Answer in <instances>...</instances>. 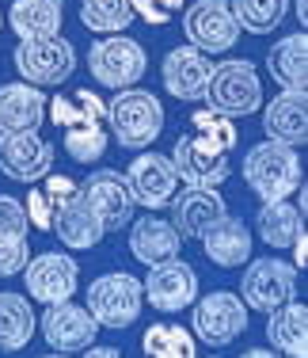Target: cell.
Segmentation results:
<instances>
[{
	"instance_id": "cell-12",
	"label": "cell",
	"mask_w": 308,
	"mask_h": 358,
	"mask_svg": "<svg viewBox=\"0 0 308 358\" xmlns=\"http://www.w3.org/2000/svg\"><path fill=\"white\" fill-rule=\"evenodd\" d=\"M141 294L156 313H183V309H191L194 297H198V275H194L191 263H183L175 255V259H168V263L149 267V278L141 282Z\"/></svg>"
},
{
	"instance_id": "cell-9",
	"label": "cell",
	"mask_w": 308,
	"mask_h": 358,
	"mask_svg": "<svg viewBox=\"0 0 308 358\" xmlns=\"http://www.w3.org/2000/svg\"><path fill=\"white\" fill-rule=\"evenodd\" d=\"M186 42L202 54H228L240 38V23L233 20L228 0H198L183 12Z\"/></svg>"
},
{
	"instance_id": "cell-8",
	"label": "cell",
	"mask_w": 308,
	"mask_h": 358,
	"mask_svg": "<svg viewBox=\"0 0 308 358\" xmlns=\"http://www.w3.org/2000/svg\"><path fill=\"white\" fill-rule=\"evenodd\" d=\"M297 294V267L286 259H251L240 278V301L255 313H274L278 305L293 301Z\"/></svg>"
},
{
	"instance_id": "cell-26",
	"label": "cell",
	"mask_w": 308,
	"mask_h": 358,
	"mask_svg": "<svg viewBox=\"0 0 308 358\" xmlns=\"http://www.w3.org/2000/svg\"><path fill=\"white\" fill-rule=\"evenodd\" d=\"M267 69L286 92H305L308 84V35H286L278 46L267 54Z\"/></svg>"
},
{
	"instance_id": "cell-37",
	"label": "cell",
	"mask_w": 308,
	"mask_h": 358,
	"mask_svg": "<svg viewBox=\"0 0 308 358\" xmlns=\"http://www.w3.org/2000/svg\"><path fill=\"white\" fill-rule=\"evenodd\" d=\"M23 210H27V221H31L34 229H42V233H50V229H54L57 206L50 202V194L42 191V187H31V191H27V202H23Z\"/></svg>"
},
{
	"instance_id": "cell-1",
	"label": "cell",
	"mask_w": 308,
	"mask_h": 358,
	"mask_svg": "<svg viewBox=\"0 0 308 358\" xmlns=\"http://www.w3.org/2000/svg\"><path fill=\"white\" fill-rule=\"evenodd\" d=\"M301 157H297L293 145H281V141H263V145H251L244 157V179L259 202H278V199H289V194L301 187Z\"/></svg>"
},
{
	"instance_id": "cell-17",
	"label": "cell",
	"mask_w": 308,
	"mask_h": 358,
	"mask_svg": "<svg viewBox=\"0 0 308 358\" xmlns=\"http://www.w3.org/2000/svg\"><path fill=\"white\" fill-rule=\"evenodd\" d=\"M126 183H130V194L137 206L145 210H160L175 199L179 176L171 168V157H160V152H141L130 168H126Z\"/></svg>"
},
{
	"instance_id": "cell-38",
	"label": "cell",
	"mask_w": 308,
	"mask_h": 358,
	"mask_svg": "<svg viewBox=\"0 0 308 358\" xmlns=\"http://www.w3.org/2000/svg\"><path fill=\"white\" fill-rule=\"evenodd\" d=\"M27 236H12V241H0V278H12L27 267Z\"/></svg>"
},
{
	"instance_id": "cell-14",
	"label": "cell",
	"mask_w": 308,
	"mask_h": 358,
	"mask_svg": "<svg viewBox=\"0 0 308 358\" xmlns=\"http://www.w3.org/2000/svg\"><path fill=\"white\" fill-rule=\"evenodd\" d=\"M23 278H27V294L42 305H57V301H68L80 286V267H76L73 255L65 252H42L27 259L23 267Z\"/></svg>"
},
{
	"instance_id": "cell-11",
	"label": "cell",
	"mask_w": 308,
	"mask_h": 358,
	"mask_svg": "<svg viewBox=\"0 0 308 358\" xmlns=\"http://www.w3.org/2000/svg\"><path fill=\"white\" fill-rule=\"evenodd\" d=\"M84 202L91 206V214L99 217L103 233H115V229H126L133 221V194L126 176H118L115 168H99V172L88 176V183H80Z\"/></svg>"
},
{
	"instance_id": "cell-6",
	"label": "cell",
	"mask_w": 308,
	"mask_h": 358,
	"mask_svg": "<svg viewBox=\"0 0 308 358\" xmlns=\"http://www.w3.org/2000/svg\"><path fill=\"white\" fill-rule=\"evenodd\" d=\"M191 328H194V339H202V343L228 347L247 331V305L240 301V294H228V289H213L205 297H194Z\"/></svg>"
},
{
	"instance_id": "cell-16",
	"label": "cell",
	"mask_w": 308,
	"mask_h": 358,
	"mask_svg": "<svg viewBox=\"0 0 308 358\" xmlns=\"http://www.w3.org/2000/svg\"><path fill=\"white\" fill-rule=\"evenodd\" d=\"M160 76H164V88L175 99H186V103H202L205 92H210V76L213 65L202 50H194L191 42L186 46H171L164 65H160Z\"/></svg>"
},
{
	"instance_id": "cell-36",
	"label": "cell",
	"mask_w": 308,
	"mask_h": 358,
	"mask_svg": "<svg viewBox=\"0 0 308 358\" xmlns=\"http://www.w3.org/2000/svg\"><path fill=\"white\" fill-rule=\"evenodd\" d=\"M130 4H133V15H141L152 27H168L183 12V0H130Z\"/></svg>"
},
{
	"instance_id": "cell-33",
	"label": "cell",
	"mask_w": 308,
	"mask_h": 358,
	"mask_svg": "<svg viewBox=\"0 0 308 358\" xmlns=\"http://www.w3.org/2000/svg\"><path fill=\"white\" fill-rule=\"evenodd\" d=\"M65 134V152L76 160V164H96L103 152L110 149V134H107V122H96V126H73V130H61Z\"/></svg>"
},
{
	"instance_id": "cell-25",
	"label": "cell",
	"mask_w": 308,
	"mask_h": 358,
	"mask_svg": "<svg viewBox=\"0 0 308 358\" xmlns=\"http://www.w3.org/2000/svg\"><path fill=\"white\" fill-rule=\"evenodd\" d=\"M46 110H50V122L57 130H73V126H96V122H107V103L88 88H73V92H57L54 99H46Z\"/></svg>"
},
{
	"instance_id": "cell-34",
	"label": "cell",
	"mask_w": 308,
	"mask_h": 358,
	"mask_svg": "<svg viewBox=\"0 0 308 358\" xmlns=\"http://www.w3.org/2000/svg\"><path fill=\"white\" fill-rule=\"evenodd\" d=\"M191 130L198 134V138H205L210 145L225 149V152H233V145H236V138H240L233 115H225V110H217V107L194 110V115H191Z\"/></svg>"
},
{
	"instance_id": "cell-18",
	"label": "cell",
	"mask_w": 308,
	"mask_h": 358,
	"mask_svg": "<svg viewBox=\"0 0 308 358\" xmlns=\"http://www.w3.org/2000/svg\"><path fill=\"white\" fill-rule=\"evenodd\" d=\"M168 206H171V225L179 229L183 241L186 236H202L221 214H228L225 199L217 194V187H186V191L179 194V199H171Z\"/></svg>"
},
{
	"instance_id": "cell-23",
	"label": "cell",
	"mask_w": 308,
	"mask_h": 358,
	"mask_svg": "<svg viewBox=\"0 0 308 358\" xmlns=\"http://www.w3.org/2000/svg\"><path fill=\"white\" fill-rule=\"evenodd\" d=\"M267 339L281 358H308V309L305 301H286L267 313Z\"/></svg>"
},
{
	"instance_id": "cell-4",
	"label": "cell",
	"mask_w": 308,
	"mask_h": 358,
	"mask_svg": "<svg viewBox=\"0 0 308 358\" xmlns=\"http://www.w3.org/2000/svg\"><path fill=\"white\" fill-rule=\"evenodd\" d=\"M141 278L126 275V271H110V275H99L96 282L88 286V305L84 309L96 317L99 328H130V324L141 317Z\"/></svg>"
},
{
	"instance_id": "cell-7",
	"label": "cell",
	"mask_w": 308,
	"mask_h": 358,
	"mask_svg": "<svg viewBox=\"0 0 308 358\" xmlns=\"http://www.w3.org/2000/svg\"><path fill=\"white\" fill-rule=\"evenodd\" d=\"M145 65H149V57H145L141 42H133L126 35L99 38L96 46L88 50V73L96 76V84L115 88V92L133 88V84L145 76Z\"/></svg>"
},
{
	"instance_id": "cell-20",
	"label": "cell",
	"mask_w": 308,
	"mask_h": 358,
	"mask_svg": "<svg viewBox=\"0 0 308 358\" xmlns=\"http://www.w3.org/2000/svg\"><path fill=\"white\" fill-rule=\"evenodd\" d=\"M179 248H183V236H179V229L164 217L145 214L141 221L130 225V252H133L137 263H145V267H156V263L175 259Z\"/></svg>"
},
{
	"instance_id": "cell-42",
	"label": "cell",
	"mask_w": 308,
	"mask_h": 358,
	"mask_svg": "<svg viewBox=\"0 0 308 358\" xmlns=\"http://www.w3.org/2000/svg\"><path fill=\"white\" fill-rule=\"evenodd\" d=\"M297 15H301V23H305V15H308V8H305V0H297Z\"/></svg>"
},
{
	"instance_id": "cell-39",
	"label": "cell",
	"mask_w": 308,
	"mask_h": 358,
	"mask_svg": "<svg viewBox=\"0 0 308 358\" xmlns=\"http://www.w3.org/2000/svg\"><path fill=\"white\" fill-rule=\"evenodd\" d=\"M289 248H293V267H297V271H305V263H308V241H305V229L293 236V244H289Z\"/></svg>"
},
{
	"instance_id": "cell-32",
	"label": "cell",
	"mask_w": 308,
	"mask_h": 358,
	"mask_svg": "<svg viewBox=\"0 0 308 358\" xmlns=\"http://www.w3.org/2000/svg\"><path fill=\"white\" fill-rule=\"evenodd\" d=\"M80 23L96 35H122L133 23L130 0H80Z\"/></svg>"
},
{
	"instance_id": "cell-29",
	"label": "cell",
	"mask_w": 308,
	"mask_h": 358,
	"mask_svg": "<svg viewBox=\"0 0 308 358\" xmlns=\"http://www.w3.org/2000/svg\"><path fill=\"white\" fill-rule=\"evenodd\" d=\"M34 328V309L23 294H0V351H23L31 343Z\"/></svg>"
},
{
	"instance_id": "cell-35",
	"label": "cell",
	"mask_w": 308,
	"mask_h": 358,
	"mask_svg": "<svg viewBox=\"0 0 308 358\" xmlns=\"http://www.w3.org/2000/svg\"><path fill=\"white\" fill-rule=\"evenodd\" d=\"M27 210L20 199L12 194H0V241H12V236H27Z\"/></svg>"
},
{
	"instance_id": "cell-3",
	"label": "cell",
	"mask_w": 308,
	"mask_h": 358,
	"mask_svg": "<svg viewBox=\"0 0 308 358\" xmlns=\"http://www.w3.org/2000/svg\"><path fill=\"white\" fill-rule=\"evenodd\" d=\"M12 65L34 88H57V84H65L76 73V50L61 35L20 38V46L12 50Z\"/></svg>"
},
{
	"instance_id": "cell-28",
	"label": "cell",
	"mask_w": 308,
	"mask_h": 358,
	"mask_svg": "<svg viewBox=\"0 0 308 358\" xmlns=\"http://www.w3.org/2000/svg\"><path fill=\"white\" fill-rule=\"evenodd\" d=\"M8 23L20 38H50L61 31V0H15Z\"/></svg>"
},
{
	"instance_id": "cell-31",
	"label": "cell",
	"mask_w": 308,
	"mask_h": 358,
	"mask_svg": "<svg viewBox=\"0 0 308 358\" xmlns=\"http://www.w3.org/2000/svg\"><path fill=\"white\" fill-rule=\"evenodd\" d=\"M228 8H233V20L240 23V31H247V35H270L286 20L289 0H228Z\"/></svg>"
},
{
	"instance_id": "cell-10",
	"label": "cell",
	"mask_w": 308,
	"mask_h": 358,
	"mask_svg": "<svg viewBox=\"0 0 308 358\" xmlns=\"http://www.w3.org/2000/svg\"><path fill=\"white\" fill-rule=\"evenodd\" d=\"M171 168L186 187H221L228 179V152L186 130L171 149Z\"/></svg>"
},
{
	"instance_id": "cell-19",
	"label": "cell",
	"mask_w": 308,
	"mask_h": 358,
	"mask_svg": "<svg viewBox=\"0 0 308 358\" xmlns=\"http://www.w3.org/2000/svg\"><path fill=\"white\" fill-rule=\"evenodd\" d=\"M263 130H267L270 141L281 145H305L308 141V96L305 92H286L274 96L267 110H263Z\"/></svg>"
},
{
	"instance_id": "cell-13",
	"label": "cell",
	"mask_w": 308,
	"mask_h": 358,
	"mask_svg": "<svg viewBox=\"0 0 308 358\" xmlns=\"http://www.w3.org/2000/svg\"><path fill=\"white\" fill-rule=\"evenodd\" d=\"M38 328H42V339H46L57 355L84 351V347H91L99 336L96 317H91L84 305H76L73 297H68V301H57V305H46Z\"/></svg>"
},
{
	"instance_id": "cell-24",
	"label": "cell",
	"mask_w": 308,
	"mask_h": 358,
	"mask_svg": "<svg viewBox=\"0 0 308 358\" xmlns=\"http://www.w3.org/2000/svg\"><path fill=\"white\" fill-rule=\"evenodd\" d=\"M50 233H57V241H61L65 248H73V252L96 248V244L103 241V225H99V217L91 214V206L84 202V194H76L73 202H65V206L57 210Z\"/></svg>"
},
{
	"instance_id": "cell-43",
	"label": "cell",
	"mask_w": 308,
	"mask_h": 358,
	"mask_svg": "<svg viewBox=\"0 0 308 358\" xmlns=\"http://www.w3.org/2000/svg\"><path fill=\"white\" fill-rule=\"evenodd\" d=\"M42 358H65V355H57V351H54V355H42Z\"/></svg>"
},
{
	"instance_id": "cell-41",
	"label": "cell",
	"mask_w": 308,
	"mask_h": 358,
	"mask_svg": "<svg viewBox=\"0 0 308 358\" xmlns=\"http://www.w3.org/2000/svg\"><path fill=\"white\" fill-rule=\"evenodd\" d=\"M240 358H281L278 351H270V347H251V351H244Z\"/></svg>"
},
{
	"instance_id": "cell-5",
	"label": "cell",
	"mask_w": 308,
	"mask_h": 358,
	"mask_svg": "<svg viewBox=\"0 0 308 358\" xmlns=\"http://www.w3.org/2000/svg\"><path fill=\"white\" fill-rule=\"evenodd\" d=\"M210 107L225 110V115H255L263 107V84H259V69L244 57H228V62L213 65L210 76V92H205Z\"/></svg>"
},
{
	"instance_id": "cell-40",
	"label": "cell",
	"mask_w": 308,
	"mask_h": 358,
	"mask_svg": "<svg viewBox=\"0 0 308 358\" xmlns=\"http://www.w3.org/2000/svg\"><path fill=\"white\" fill-rule=\"evenodd\" d=\"M84 358H122V355H118L115 347H96L91 343V347H84Z\"/></svg>"
},
{
	"instance_id": "cell-22",
	"label": "cell",
	"mask_w": 308,
	"mask_h": 358,
	"mask_svg": "<svg viewBox=\"0 0 308 358\" xmlns=\"http://www.w3.org/2000/svg\"><path fill=\"white\" fill-rule=\"evenodd\" d=\"M46 118V96L42 88L20 80V84H0V134H20L38 130Z\"/></svg>"
},
{
	"instance_id": "cell-21",
	"label": "cell",
	"mask_w": 308,
	"mask_h": 358,
	"mask_svg": "<svg viewBox=\"0 0 308 358\" xmlns=\"http://www.w3.org/2000/svg\"><path fill=\"white\" fill-rule=\"evenodd\" d=\"M198 241H202L205 259L217 263V267H225V271H233V267H240V263L251 259V233H247V225L240 217L221 214Z\"/></svg>"
},
{
	"instance_id": "cell-44",
	"label": "cell",
	"mask_w": 308,
	"mask_h": 358,
	"mask_svg": "<svg viewBox=\"0 0 308 358\" xmlns=\"http://www.w3.org/2000/svg\"><path fill=\"white\" fill-rule=\"evenodd\" d=\"M0 23H4V15H0Z\"/></svg>"
},
{
	"instance_id": "cell-30",
	"label": "cell",
	"mask_w": 308,
	"mask_h": 358,
	"mask_svg": "<svg viewBox=\"0 0 308 358\" xmlns=\"http://www.w3.org/2000/svg\"><path fill=\"white\" fill-rule=\"evenodd\" d=\"M141 351L145 358H198V339L183 324L160 320L149 324V331L141 336Z\"/></svg>"
},
{
	"instance_id": "cell-2",
	"label": "cell",
	"mask_w": 308,
	"mask_h": 358,
	"mask_svg": "<svg viewBox=\"0 0 308 358\" xmlns=\"http://www.w3.org/2000/svg\"><path fill=\"white\" fill-rule=\"evenodd\" d=\"M164 130V107L152 92L122 88L107 103V134L122 149H149Z\"/></svg>"
},
{
	"instance_id": "cell-15",
	"label": "cell",
	"mask_w": 308,
	"mask_h": 358,
	"mask_svg": "<svg viewBox=\"0 0 308 358\" xmlns=\"http://www.w3.org/2000/svg\"><path fill=\"white\" fill-rule=\"evenodd\" d=\"M54 168V149L38 138V130L0 134V172L15 183H38Z\"/></svg>"
},
{
	"instance_id": "cell-27",
	"label": "cell",
	"mask_w": 308,
	"mask_h": 358,
	"mask_svg": "<svg viewBox=\"0 0 308 358\" xmlns=\"http://www.w3.org/2000/svg\"><path fill=\"white\" fill-rule=\"evenodd\" d=\"M305 229V214L293 206L289 199H278V202H263L259 206V217H255V233L267 248H289L293 236Z\"/></svg>"
}]
</instances>
